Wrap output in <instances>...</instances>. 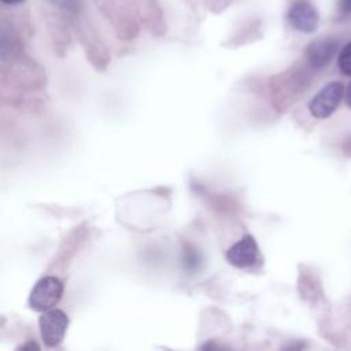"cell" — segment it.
Returning a JSON list of instances; mask_svg holds the SVG:
<instances>
[{
	"label": "cell",
	"instance_id": "6",
	"mask_svg": "<svg viewBox=\"0 0 351 351\" xmlns=\"http://www.w3.org/2000/svg\"><path fill=\"white\" fill-rule=\"evenodd\" d=\"M337 43L332 38H317L306 48V58L314 67H324L335 55Z\"/></svg>",
	"mask_w": 351,
	"mask_h": 351
},
{
	"label": "cell",
	"instance_id": "4",
	"mask_svg": "<svg viewBox=\"0 0 351 351\" xmlns=\"http://www.w3.org/2000/svg\"><path fill=\"white\" fill-rule=\"evenodd\" d=\"M259 248L251 234H245L226 251V261L239 269H247L256 263Z\"/></svg>",
	"mask_w": 351,
	"mask_h": 351
},
{
	"label": "cell",
	"instance_id": "10",
	"mask_svg": "<svg viewBox=\"0 0 351 351\" xmlns=\"http://www.w3.org/2000/svg\"><path fill=\"white\" fill-rule=\"evenodd\" d=\"M346 103L351 108V81H350V84L346 88Z\"/></svg>",
	"mask_w": 351,
	"mask_h": 351
},
{
	"label": "cell",
	"instance_id": "2",
	"mask_svg": "<svg viewBox=\"0 0 351 351\" xmlns=\"http://www.w3.org/2000/svg\"><path fill=\"white\" fill-rule=\"evenodd\" d=\"M344 95V86L339 81H332L321 88L308 103V111L314 118L324 119L335 112Z\"/></svg>",
	"mask_w": 351,
	"mask_h": 351
},
{
	"label": "cell",
	"instance_id": "9",
	"mask_svg": "<svg viewBox=\"0 0 351 351\" xmlns=\"http://www.w3.org/2000/svg\"><path fill=\"white\" fill-rule=\"evenodd\" d=\"M185 265H186V267H188L189 270H193V269L197 267V265H199V256H197V254H196L195 251H188V252L185 254Z\"/></svg>",
	"mask_w": 351,
	"mask_h": 351
},
{
	"label": "cell",
	"instance_id": "1",
	"mask_svg": "<svg viewBox=\"0 0 351 351\" xmlns=\"http://www.w3.org/2000/svg\"><path fill=\"white\" fill-rule=\"evenodd\" d=\"M63 293V284L59 278L47 276L40 278L29 295V306L34 311H47L55 307Z\"/></svg>",
	"mask_w": 351,
	"mask_h": 351
},
{
	"label": "cell",
	"instance_id": "11",
	"mask_svg": "<svg viewBox=\"0 0 351 351\" xmlns=\"http://www.w3.org/2000/svg\"><path fill=\"white\" fill-rule=\"evenodd\" d=\"M4 4H11V5H14V4H19V3H22V1H25V0H1Z\"/></svg>",
	"mask_w": 351,
	"mask_h": 351
},
{
	"label": "cell",
	"instance_id": "7",
	"mask_svg": "<svg viewBox=\"0 0 351 351\" xmlns=\"http://www.w3.org/2000/svg\"><path fill=\"white\" fill-rule=\"evenodd\" d=\"M337 66L344 75H351V41L341 48L337 56Z\"/></svg>",
	"mask_w": 351,
	"mask_h": 351
},
{
	"label": "cell",
	"instance_id": "8",
	"mask_svg": "<svg viewBox=\"0 0 351 351\" xmlns=\"http://www.w3.org/2000/svg\"><path fill=\"white\" fill-rule=\"evenodd\" d=\"M337 15L343 19L351 18V0H337Z\"/></svg>",
	"mask_w": 351,
	"mask_h": 351
},
{
	"label": "cell",
	"instance_id": "5",
	"mask_svg": "<svg viewBox=\"0 0 351 351\" xmlns=\"http://www.w3.org/2000/svg\"><path fill=\"white\" fill-rule=\"evenodd\" d=\"M289 25L302 33H313L319 23V15L317 8L307 1L295 3L287 14Z\"/></svg>",
	"mask_w": 351,
	"mask_h": 351
},
{
	"label": "cell",
	"instance_id": "3",
	"mask_svg": "<svg viewBox=\"0 0 351 351\" xmlns=\"http://www.w3.org/2000/svg\"><path fill=\"white\" fill-rule=\"evenodd\" d=\"M38 326L45 346L56 347L64 337L69 326V317L62 310L49 308L40 315Z\"/></svg>",
	"mask_w": 351,
	"mask_h": 351
}]
</instances>
